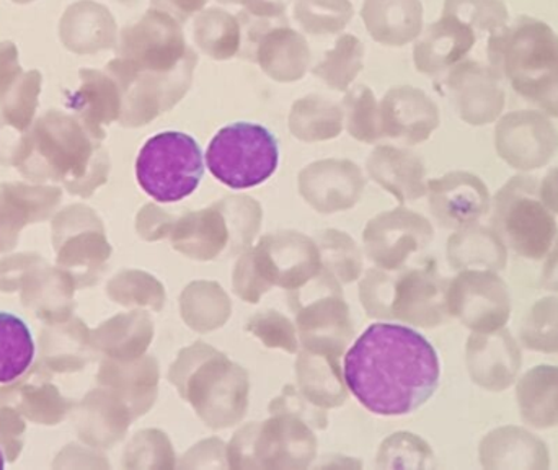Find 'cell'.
<instances>
[{"mask_svg":"<svg viewBox=\"0 0 558 470\" xmlns=\"http://www.w3.org/2000/svg\"><path fill=\"white\" fill-rule=\"evenodd\" d=\"M295 376L299 390L315 406L327 410L337 409L347 402L348 387L338 358L302 348L295 363Z\"/></svg>","mask_w":558,"mask_h":470,"instance_id":"11","label":"cell"},{"mask_svg":"<svg viewBox=\"0 0 558 470\" xmlns=\"http://www.w3.org/2000/svg\"><path fill=\"white\" fill-rule=\"evenodd\" d=\"M348 393L371 413L403 417L425 406L439 386L435 347L402 324L369 325L344 354Z\"/></svg>","mask_w":558,"mask_h":470,"instance_id":"1","label":"cell"},{"mask_svg":"<svg viewBox=\"0 0 558 470\" xmlns=\"http://www.w3.org/2000/svg\"><path fill=\"white\" fill-rule=\"evenodd\" d=\"M422 219L405 209L380 213L363 232L366 255L379 268L396 272L422 245Z\"/></svg>","mask_w":558,"mask_h":470,"instance_id":"9","label":"cell"},{"mask_svg":"<svg viewBox=\"0 0 558 470\" xmlns=\"http://www.w3.org/2000/svg\"><path fill=\"white\" fill-rule=\"evenodd\" d=\"M22 131L10 126L5 120H0V162L19 164L25 150V134L16 136ZM26 133V131H25Z\"/></svg>","mask_w":558,"mask_h":470,"instance_id":"28","label":"cell"},{"mask_svg":"<svg viewBox=\"0 0 558 470\" xmlns=\"http://www.w3.org/2000/svg\"><path fill=\"white\" fill-rule=\"evenodd\" d=\"M81 121L61 111L43 115L25 133L20 173L36 182H64L71 192H92L107 176V156Z\"/></svg>","mask_w":558,"mask_h":470,"instance_id":"2","label":"cell"},{"mask_svg":"<svg viewBox=\"0 0 558 470\" xmlns=\"http://www.w3.org/2000/svg\"><path fill=\"white\" fill-rule=\"evenodd\" d=\"M270 413H288L307 423L311 429L325 430L328 425L327 412L305 399L301 390L294 386H286L277 399L270 403Z\"/></svg>","mask_w":558,"mask_h":470,"instance_id":"23","label":"cell"},{"mask_svg":"<svg viewBox=\"0 0 558 470\" xmlns=\"http://www.w3.org/2000/svg\"><path fill=\"white\" fill-rule=\"evenodd\" d=\"M35 353L28 325L10 312H0V384L20 379L32 366Z\"/></svg>","mask_w":558,"mask_h":470,"instance_id":"15","label":"cell"},{"mask_svg":"<svg viewBox=\"0 0 558 470\" xmlns=\"http://www.w3.org/2000/svg\"><path fill=\"white\" fill-rule=\"evenodd\" d=\"M108 351L120 360L143 357L154 337L153 321L147 317L146 312L120 315L108 324Z\"/></svg>","mask_w":558,"mask_h":470,"instance_id":"19","label":"cell"},{"mask_svg":"<svg viewBox=\"0 0 558 470\" xmlns=\"http://www.w3.org/2000/svg\"><path fill=\"white\" fill-rule=\"evenodd\" d=\"M108 383L120 389L133 417L143 415L156 402L159 367L154 358H136L128 364H111Z\"/></svg>","mask_w":558,"mask_h":470,"instance_id":"13","label":"cell"},{"mask_svg":"<svg viewBox=\"0 0 558 470\" xmlns=\"http://www.w3.org/2000/svg\"><path fill=\"white\" fill-rule=\"evenodd\" d=\"M205 160L209 172L222 185L232 190L254 189L277 172L278 141L262 124L241 121L216 133Z\"/></svg>","mask_w":558,"mask_h":470,"instance_id":"6","label":"cell"},{"mask_svg":"<svg viewBox=\"0 0 558 470\" xmlns=\"http://www.w3.org/2000/svg\"><path fill=\"white\" fill-rule=\"evenodd\" d=\"M180 468H229L228 446L218 438L198 443L192 451L186 453Z\"/></svg>","mask_w":558,"mask_h":470,"instance_id":"26","label":"cell"},{"mask_svg":"<svg viewBox=\"0 0 558 470\" xmlns=\"http://www.w3.org/2000/svg\"><path fill=\"white\" fill-rule=\"evenodd\" d=\"M20 71L19 49L12 41H0V85Z\"/></svg>","mask_w":558,"mask_h":470,"instance_id":"29","label":"cell"},{"mask_svg":"<svg viewBox=\"0 0 558 470\" xmlns=\"http://www.w3.org/2000/svg\"><path fill=\"white\" fill-rule=\"evenodd\" d=\"M81 88L68 97V107L75 113L82 126L100 140L101 124L110 123L117 118L118 104L113 85L101 72L81 71Z\"/></svg>","mask_w":558,"mask_h":470,"instance_id":"12","label":"cell"},{"mask_svg":"<svg viewBox=\"0 0 558 470\" xmlns=\"http://www.w3.org/2000/svg\"><path fill=\"white\" fill-rule=\"evenodd\" d=\"M205 176V157L195 137L166 131L150 137L136 159L141 189L159 203H177L198 189Z\"/></svg>","mask_w":558,"mask_h":470,"instance_id":"7","label":"cell"},{"mask_svg":"<svg viewBox=\"0 0 558 470\" xmlns=\"http://www.w3.org/2000/svg\"><path fill=\"white\" fill-rule=\"evenodd\" d=\"M100 13V7L87 0L69 5L59 22V38L62 45L77 55H88L105 45V41H101L100 29L94 26Z\"/></svg>","mask_w":558,"mask_h":470,"instance_id":"18","label":"cell"},{"mask_svg":"<svg viewBox=\"0 0 558 470\" xmlns=\"http://www.w3.org/2000/svg\"><path fill=\"white\" fill-rule=\"evenodd\" d=\"M393 285H396V275L389 269L376 266L366 273L360 285V299L369 317L392 321L390 308H392Z\"/></svg>","mask_w":558,"mask_h":470,"instance_id":"22","label":"cell"},{"mask_svg":"<svg viewBox=\"0 0 558 470\" xmlns=\"http://www.w3.org/2000/svg\"><path fill=\"white\" fill-rule=\"evenodd\" d=\"M173 249L198 262H211L229 249L231 234L218 205L177 218L169 236Z\"/></svg>","mask_w":558,"mask_h":470,"instance_id":"10","label":"cell"},{"mask_svg":"<svg viewBox=\"0 0 558 470\" xmlns=\"http://www.w3.org/2000/svg\"><path fill=\"white\" fill-rule=\"evenodd\" d=\"M317 458V438L307 423L288 413L244 426L228 445L231 469L299 470Z\"/></svg>","mask_w":558,"mask_h":470,"instance_id":"4","label":"cell"},{"mask_svg":"<svg viewBox=\"0 0 558 470\" xmlns=\"http://www.w3.org/2000/svg\"><path fill=\"white\" fill-rule=\"evenodd\" d=\"M232 288H234L239 298L244 299L245 302H251V304H257L264 298V294H267L271 289L255 268L252 246L245 249L239 256L238 263H235L234 273H232Z\"/></svg>","mask_w":558,"mask_h":470,"instance_id":"24","label":"cell"},{"mask_svg":"<svg viewBox=\"0 0 558 470\" xmlns=\"http://www.w3.org/2000/svg\"><path fill=\"white\" fill-rule=\"evenodd\" d=\"M255 268L270 288L294 289L314 279L322 272L320 253L311 237L294 231L262 237L252 246Z\"/></svg>","mask_w":558,"mask_h":470,"instance_id":"8","label":"cell"},{"mask_svg":"<svg viewBox=\"0 0 558 470\" xmlns=\"http://www.w3.org/2000/svg\"><path fill=\"white\" fill-rule=\"evenodd\" d=\"M41 82V74L38 71H20L0 85L2 118L10 126L22 133L28 130L35 117Z\"/></svg>","mask_w":558,"mask_h":470,"instance_id":"16","label":"cell"},{"mask_svg":"<svg viewBox=\"0 0 558 470\" xmlns=\"http://www.w3.org/2000/svg\"><path fill=\"white\" fill-rule=\"evenodd\" d=\"M137 451H134V458L147 459L146 468H149V456H153L154 468H175V455H173L172 445L163 433L153 430L144 433L137 442H134Z\"/></svg>","mask_w":558,"mask_h":470,"instance_id":"25","label":"cell"},{"mask_svg":"<svg viewBox=\"0 0 558 470\" xmlns=\"http://www.w3.org/2000/svg\"><path fill=\"white\" fill-rule=\"evenodd\" d=\"M5 468V458H3L2 449H0V470Z\"/></svg>","mask_w":558,"mask_h":470,"instance_id":"30","label":"cell"},{"mask_svg":"<svg viewBox=\"0 0 558 470\" xmlns=\"http://www.w3.org/2000/svg\"><path fill=\"white\" fill-rule=\"evenodd\" d=\"M169 379L209 429H229L247 413V371L211 345L185 348L170 367Z\"/></svg>","mask_w":558,"mask_h":470,"instance_id":"3","label":"cell"},{"mask_svg":"<svg viewBox=\"0 0 558 470\" xmlns=\"http://www.w3.org/2000/svg\"><path fill=\"white\" fill-rule=\"evenodd\" d=\"M175 216L162 212L157 206H147L140 216V232L144 239L159 240L169 237L175 225Z\"/></svg>","mask_w":558,"mask_h":470,"instance_id":"27","label":"cell"},{"mask_svg":"<svg viewBox=\"0 0 558 470\" xmlns=\"http://www.w3.org/2000/svg\"><path fill=\"white\" fill-rule=\"evenodd\" d=\"M183 321L196 332L221 328L231 315V301L218 282L196 281L180 298Z\"/></svg>","mask_w":558,"mask_h":470,"instance_id":"14","label":"cell"},{"mask_svg":"<svg viewBox=\"0 0 558 470\" xmlns=\"http://www.w3.org/2000/svg\"><path fill=\"white\" fill-rule=\"evenodd\" d=\"M289 305L295 312L302 348L340 360L354 338L340 282L322 269L314 279L289 291Z\"/></svg>","mask_w":558,"mask_h":470,"instance_id":"5","label":"cell"},{"mask_svg":"<svg viewBox=\"0 0 558 470\" xmlns=\"http://www.w3.org/2000/svg\"><path fill=\"white\" fill-rule=\"evenodd\" d=\"M229 226V252L241 253L251 246L262 225V209L251 198H229L218 203Z\"/></svg>","mask_w":558,"mask_h":470,"instance_id":"20","label":"cell"},{"mask_svg":"<svg viewBox=\"0 0 558 470\" xmlns=\"http://www.w3.org/2000/svg\"><path fill=\"white\" fill-rule=\"evenodd\" d=\"M320 253L322 269L333 276L340 285L356 281L363 272L360 246L344 232L325 229L314 237Z\"/></svg>","mask_w":558,"mask_h":470,"instance_id":"17","label":"cell"},{"mask_svg":"<svg viewBox=\"0 0 558 470\" xmlns=\"http://www.w3.org/2000/svg\"><path fill=\"white\" fill-rule=\"evenodd\" d=\"M12 2H15V3H29V2H35V0H12Z\"/></svg>","mask_w":558,"mask_h":470,"instance_id":"31","label":"cell"},{"mask_svg":"<svg viewBox=\"0 0 558 470\" xmlns=\"http://www.w3.org/2000/svg\"><path fill=\"white\" fill-rule=\"evenodd\" d=\"M247 330L265 347L278 348L291 354L299 351L298 327L286 315L279 314L274 309L257 312L248 321Z\"/></svg>","mask_w":558,"mask_h":470,"instance_id":"21","label":"cell"}]
</instances>
